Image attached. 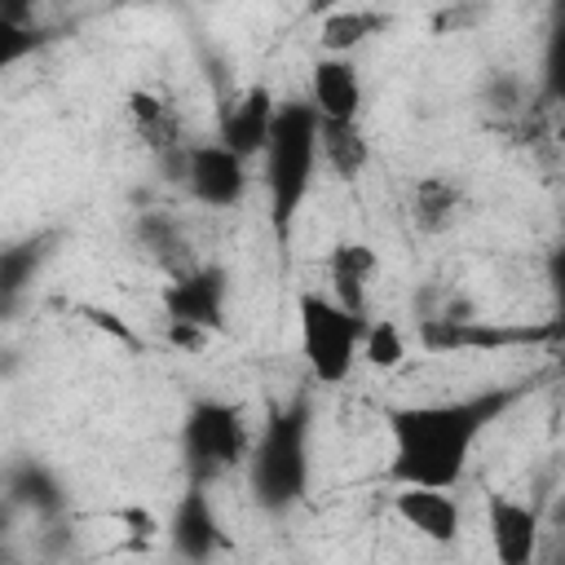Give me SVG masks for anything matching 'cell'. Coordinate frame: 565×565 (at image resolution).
Instances as JSON below:
<instances>
[{"label":"cell","instance_id":"cell-1","mask_svg":"<svg viewBox=\"0 0 565 565\" xmlns=\"http://www.w3.org/2000/svg\"><path fill=\"white\" fill-rule=\"evenodd\" d=\"M534 384L539 380H512V384H490V388H477L450 402L388 406L384 424L393 437V459H388L393 486L455 490L481 433L494 419H503L521 397H530Z\"/></svg>","mask_w":565,"mask_h":565},{"label":"cell","instance_id":"cell-2","mask_svg":"<svg viewBox=\"0 0 565 565\" xmlns=\"http://www.w3.org/2000/svg\"><path fill=\"white\" fill-rule=\"evenodd\" d=\"M313 168H318V115L309 102L291 97L274 106V124L260 150V181L269 190V230L278 238V247H287L300 203L313 185Z\"/></svg>","mask_w":565,"mask_h":565},{"label":"cell","instance_id":"cell-3","mask_svg":"<svg viewBox=\"0 0 565 565\" xmlns=\"http://www.w3.org/2000/svg\"><path fill=\"white\" fill-rule=\"evenodd\" d=\"M247 486L256 508L274 516L291 512L305 499V486H309V402L305 397L274 406L260 433L252 437Z\"/></svg>","mask_w":565,"mask_h":565},{"label":"cell","instance_id":"cell-4","mask_svg":"<svg viewBox=\"0 0 565 565\" xmlns=\"http://www.w3.org/2000/svg\"><path fill=\"white\" fill-rule=\"evenodd\" d=\"M252 433L238 402L199 397L181 419V468L190 486H212L230 477L238 463H247Z\"/></svg>","mask_w":565,"mask_h":565},{"label":"cell","instance_id":"cell-5","mask_svg":"<svg viewBox=\"0 0 565 565\" xmlns=\"http://www.w3.org/2000/svg\"><path fill=\"white\" fill-rule=\"evenodd\" d=\"M296 318H300V353H305L313 380H322V384L349 380L353 358H358V349H362L366 318L344 313V309H340L331 296H322V291H300Z\"/></svg>","mask_w":565,"mask_h":565},{"label":"cell","instance_id":"cell-6","mask_svg":"<svg viewBox=\"0 0 565 565\" xmlns=\"http://www.w3.org/2000/svg\"><path fill=\"white\" fill-rule=\"evenodd\" d=\"M419 344L428 353H494V349H530V344H552L556 340V322L543 327H512V322H486V318H437V313H419Z\"/></svg>","mask_w":565,"mask_h":565},{"label":"cell","instance_id":"cell-7","mask_svg":"<svg viewBox=\"0 0 565 565\" xmlns=\"http://www.w3.org/2000/svg\"><path fill=\"white\" fill-rule=\"evenodd\" d=\"M163 318L190 331H225V300H230V274L221 265H194L163 282L159 291Z\"/></svg>","mask_w":565,"mask_h":565},{"label":"cell","instance_id":"cell-8","mask_svg":"<svg viewBox=\"0 0 565 565\" xmlns=\"http://www.w3.org/2000/svg\"><path fill=\"white\" fill-rule=\"evenodd\" d=\"M181 185L203 207H234L247 190V163L216 141H199L185 150V181Z\"/></svg>","mask_w":565,"mask_h":565},{"label":"cell","instance_id":"cell-9","mask_svg":"<svg viewBox=\"0 0 565 565\" xmlns=\"http://www.w3.org/2000/svg\"><path fill=\"white\" fill-rule=\"evenodd\" d=\"M168 543H172L177 556H185L190 565H207L216 552L230 547V539H225V530H221V516H216V508H212L207 486H185V494L177 499L172 521H168Z\"/></svg>","mask_w":565,"mask_h":565},{"label":"cell","instance_id":"cell-10","mask_svg":"<svg viewBox=\"0 0 565 565\" xmlns=\"http://www.w3.org/2000/svg\"><path fill=\"white\" fill-rule=\"evenodd\" d=\"M274 93L265 84H247L243 93H234L225 106H221V128H216V146H225L230 154H238L243 163L247 159H260L265 150V137H269V124H274Z\"/></svg>","mask_w":565,"mask_h":565},{"label":"cell","instance_id":"cell-11","mask_svg":"<svg viewBox=\"0 0 565 565\" xmlns=\"http://www.w3.org/2000/svg\"><path fill=\"white\" fill-rule=\"evenodd\" d=\"M486 530H490V547L499 565H534L539 556V512L508 499V494H490L486 499Z\"/></svg>","mask_w":565,"mask_h":565},{"label":"cell","instance_id":"cell-12","mask_svg":"<svg viewBox=\"0 0 565 565\" xmlns=\"http://www.w3.org/2000/svg\"><path fill=\"white\" fill-rule=\"evenodd\" d=\"M309 88H313L309 106L318 119L353 124L362 115V75L353 66V57H318Z\"/></svg>","mask_w":565,"mask_h":565},{"label":"cell","instance_id":"cell-13","mask_svg":"<svg viewBox=\"0 0 565 565\" xmlns=\"http://www.w3.org/2000/svg\"><path fill=\"white\" fill-rule=\"evenodd\" d=\"M57 238H62L57 230H44V234H26V238H13V243H0V318H9L18 309V300L26 296V287L35 282L44 260L53 256Z\"/></svg>","mask_w":565,"mask_h":565},{"label":"cell","instance_id":"cell-14","mask_svg":"<svg viewBox=\"0 0 565 565\" xmlns=\"http://www.w3.org/2000/svg\"><path fill=\"white\" fill-rule=\"evenodd\" d=\"M393 512L424 534L428 543H455L459 539V503L450 499V490H424V486H397L393 494Z\"/></svg>","mask_w":565,"mask_h":565},{"label":"cell","instance_id":"cell-15","mask_svg":"<svg viewBox=\"0 0 565 565\" xmlns=\"http://www.w3.org/2000/svg\"><path fill=\"white\" fill-rule=\"evenodd\" d=\"M4 499L13 508L35 512L40 521H62L66 516V490L53 477V468H44L40 459H18L4 472Z\"/></svg>","mask_w":565,"mask_h":565},{"label":"cell","instance_id":"cell-16","mask_svg":"<svg viewBox=\"0 0 565 565\" xmlns=\"http://www.w3.org/2000/svg\"><path fill=\"white\" fill-rule=\"evenodd\" d=\"M327 274H331V300L344 313L366 318V282L375 274V252L366 243H335Z\"/></svg>","mask_w":565,"mask_h":565},{"label":"cell","instance_id":"cell-17","mask_svg":"<svg viewBox=\"0 0 565 565\" xmlns=\"http://www.w3.org/2000/svg\"><path fill=\"white\" fill-rule=\"evenodd\" d=\"M132 234H137V247H141L168 278L194 269L190 238H185V230L177 225V216H168V212H141L137 225H132Z\"/></svg>","mask_w":565,"mask_h":565},{"label":"cell","instance_id":"cell-18","mask_svg":"<svg viewBox=\"0 0 565 565\" xmlns=\"http://www.w3.org/2000/svg\"><path fill=\"white\" fill-rule=\"evenodd\" d=\"M318 159L340 177V181H358L371 163V141L362 132V124H340V119H318Z\"/></svg>","mask_w":565,"mask_h":565},{"label":"cell","instance_id":"cell-19","mask_svg":"<svg viewBox=\"0 0 565 565\" xmlns=\"http://www.w3.org/2000/svg\"><path fill=\"white\" fill-rule=\"evenodd\" d=\"M463 216V190L450 177H419L411 190V221L419 234H446Z\"/></svg>","mask_w":565,"mask_h":565},{"label":"cell","instance_id":"cell-20","mask_svg":"<svg viewBox=\"0 0 565 565\" xmlns=\"http://www.w3.org/2000/svg\"><path fill=\"white\" fill-rule=\"evenodd\" d=\"M128 115H132L137 137L150 146V154H154V159H159V154H168V150H177V146H185V137H181V119H177V115H172V106H168V102H159L154 93H146V88L128 93Z\"/></svg>","mask_w":565,"mask_h":565},{"label":"cell","instance_id":"cell-21","mask_svg":"<svg viewBox=\"0 0 565 565\" xmlns=\"http://www.w3.org/2000/svg\"><path fill=\"white\" fill-rule=\"evenodd\" d=\"M384 26H388V18L375 9H331L318 26V40H322L327 57H349L362 40H371Z\"/></svg>","mask_w":565,"mask_h":565},{"label":"cell","instance_id":"cell-22","mask_svg":"<svg viewBox=\"0 0 565 565\" xmlns=\"http://www.w3.org/2000/svg\"><path fill=\"white\" fill-rule=\"evenodd\" d=\"M44 44H49V35L35 26L31 4H0V71L26 62Z\"/></svg>","mask_w":565,"mask_h":565},{"label":"cell","instance_id":"cell-23","mask_svg":"<svg viewBox=\"0 0 565 565\" xmlns=\"http://www.w3.org/2000/svg\"><path fill=\"white\" fill-rule=\"evenodd\" d=\"M375 371H397L406 362V335L393 318H380V322H366L362 331V349H358Z\"/></svg>","mask_w":565,"mask_h":565},{"label":"cell","instance_id":"cell-24","mask_svg":"<svg viewBox=\"0 0 565 565\" xmlns=\"http://www.w3.org/2000/svg\"><path fill=\"white\" fill-rule=\"evenodd\" d=\"M119 521L128 525V547H146V543L159 534V521H154L146 508H124Z\"/></svg>","mask_w":565,"mask_h":565},{"label":"cell","instance_id":"cell-25","mask_svg":"<svg viewBox=\"0 0 565 565\" xmlns=\"http://www.w3.org/2000/svg\"><path fill=\"white\" fill-rule=\"evenodd\" d=\"M88 318H93L102 331H110V335H119V340H132V331H128L124 322H115V313H106V309H88Z\"/></svg>","mask_w":565,"mask_h":565},{"label":"cell","instance_id":"cell-26","mask_svg":"<svg viewBox=\"0 0 565 565\" xmlns=\"http://www.w3.org/2000/svg\"><path fill=\"white\" fill-rule=\"evenodd\" d=\"M472 18H481V9H446V13H437V31L463 26V22H472Z\"/></svg>","mask_w":565,"mask_h":565},{"label":"cell","instance_id":"cell-27","mask_svg":"<svg viewBox=\"0 0 565 565\" xmlns=\"http://www.w3.org/2000/svg\"><path fill=\"white\" fill-rule=\"evenodd\" d=\"M0 565H22V561H18V552H13V543H9L4 534H0Z\"/></svg>","mask_w":565,"mask_h":565}]
</instances>
